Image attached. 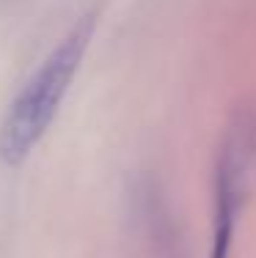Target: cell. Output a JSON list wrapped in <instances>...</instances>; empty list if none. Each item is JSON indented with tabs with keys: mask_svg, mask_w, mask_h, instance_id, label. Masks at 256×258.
Returning a JSON list of instances; mask_svg holds the SVG:
<instances>
[{
	"mask_svg": "<svg viewBox=\"0 0 256 258\" xmlns=\"http://www.w3.org/2000/svg\"><path fill=\"white\" fill-rule=\"evenodd\" d=\"M94 28V11H85L80 20H75V25L44 55V60L36 66V72L25 80V85L6 107V115L0 121V162L6 168L25 165V159L50 132L61 104L69 94L72 80L77 77L91 47Z\"/></svg>",
	"mask_w": 256,
	"mask_h": 258,
	"instance_id": "6da1fadb",
	"label": "cell"
},
{
	"mask_svg": "<svg viewBox=\"0 0 256 258\" xmlns=\"http://www.w3.org/2000/svg\"><path fill=\"white\" fill-rule=\"evenodd\" d=\"M256 176V110L231 118L215 157V214L207 258H231L240 214Z\"/></svg>",
	"mask_w": 256,
	"mask_h": 258,
	"instance_id": "7a4b0ae2",
	"label": "cell"
}]
</instances>
